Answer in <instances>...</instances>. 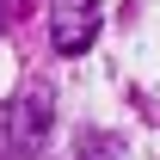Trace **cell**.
Instances as JSON below:
<instances>
[{
    "mask_svg": "<svg viewBox=\"0 0 160 160\" xmlns=\"http://www.w3.org/2000/svg\"><path fill=\"white\" fill-rule=\"evenodd\" d=\"M12 12H19V0H0V31L12 25Z\"/></svg>",
    "mask_w": 160,
    "mask_h": 160,
    "instance_id": "obj_3",
    "label": "cell"
},
{
    "mask_svg": "<svg viewBox=\"0 0 160 160\" xmlns=\"http://www.w3.org/2000/svg\"><path fill=\"white\" fill-rule=\"evenodd\" d=\"M80 160H117V142H105V136L80 142Z\"/></svg>",
    "mask_w": 160,
    "mask_h": 160,
    "instance_id": "obj_2",
    "label": "cell"
},
{
    "mask_svg": "<svg viewBox=\"0 0 160 160\" xmlns=\"http://www.w3.org/2000/svg\"><path fill=\"white\" fill-rule=\"evenodd\" d=\"M99 37V0H49V43L56 56H86Z\"/></svg>",
    "mask_w": 160,
    "mask_h": 160,
    "instance_id": "obj_1",
    "label": "cell"
}]
</instances>
